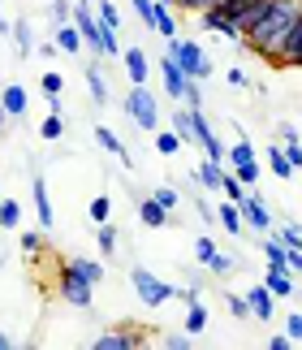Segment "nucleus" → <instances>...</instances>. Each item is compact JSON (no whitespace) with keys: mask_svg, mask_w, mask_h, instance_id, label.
I'll use <instances>...</instances> for the list:
<instances>
[{"mask_svg":"<svg viewBox=\"0 0 302 350\" xmlns=\"http://www.w3.org/2000/svg\"><path fill=\"white\" fill-rule=\"evenodd\" d=\"M298 13H302V0H277V5L246 31V48L281 70V48H285V39H290V31H294Z\"/></svg>","mask_w":302,"mask_h":350,"instance_id":"f257e3e1","label":"nucleus"},{"mask_svg":"<svg viewBox=\"0 0 302 350\" xmlns=\"http://www.w3.org/2000/svg\"><path fill=\"white\" fill-rule=\"evenodd\" d=\"M164 44H169V57L182 65L190 78H199V83L212 78V61H208V52H203L195 39H164Z\"/></svg>","mask_w":302,"mask_h":350,"instance_id":"f03ea898","label":"nucleus"},{"mask_svg":"<svg viewBox=\"0 0 302 350\" xmlns=\"http://www.w3.org/2000/svg\"><path fill=\"white\" fill-rule=\"evenodd\" d=\"M130 286H134V294L143 299V307H164L177 294V286H169V281H160L151 268H143V264H134L130 268Z\"/></svg>","mask_w":302,"mask_h":350,"instance_id":"7ed1b4c3","label":"nucleus"},{"mask_svg":"<svg viewBox=\"0 0 302 350\" xmlns=\"http://www.w3.org/2000/svg\"><path fill=\"white\" fill-rule=\"evenodd\" d=\"M126 113L134 117V126H143L147 134H156V130H160V104H156V96L147 91V83H130Z\"/></svg>","mask_w":302,"mask_h":350,"instance_id":"20e7f679","label":"nucleus"},{"mask_svg":"<svg viewBox=\"0 0 302 350\" xmlns=\"http://www.w3.org/2000/svg\"><path fill=\"white\" fill-rule=\"evenodd\" d=\"M199 22H203V31H216L221 39H229V44L246 48V26H242V18H238V13H229L225 5H212V9H203V13H199Z\"/></svg>","mask_w":302,"mask_h":350,"instance_id":"39448f33","label":"nucleus"},{"mask_svg":"<svg viewBox=\"0 0 302 350\" xmlns=\"http://www.w3.org/2000/svg\"><path fill=\"white\" fill-rule=\"evenodd\" d=\"M57 290H61V299L70 303V307H91V299H95V286L78 273L74 264H65L61 273H57Z\"/></svg>","mask_w":302,"mask_h":350,"instance_id":"423d86ee","label":"nucleus"},{"mask_svg":"<svg viewBox=\"0 0 302 350\" xmlns=\"http://www.w3.org/2000/svg\"><path fill=\"white\" fill-rule=\"evenodd\" d=\"M229 165H233V173H238V182L242 186H255L259 182V173H264V169H259V160H255V152H251V143H233L229 147Z\"/></svg>","mask_w":302,"mask_h":350,"instance_id":"0eeeda50","label":"nucleus"},{"mask_svg":"<svg viewBox=\"0 0 302 350\" xmlns=\"http://www.w3.org/2000/svg\"><path fill=\"white\" fill-rule=\"evenodd\" d=\"M160 78H164V96H169L173 104H182L186 100V87H190V74L169 57V52H164V61H160Z\"/></svg>","mask_w":302,"mask_h":350,"instance_id":"6e6552de","label":"nucleus"},{"mask_svg":"<svg viewBox=\"0 0 302 350\" xmlns=\"http://www.w3.org/2000/svg\"><path fill=\"white\" fill-rule=\"evenodd\" d=\"M238 208H242V221L251 225V230H259V234H268V230H272V212H268V199H264V195H255V191H251Z\"/></svg>","mask_w":302,"mask_h":350,"instance_id":"1a4fd4ad","label":"nucleus"},{"mask_svg":"<svg viewBox=\"0 0 302 350\" xmlns=\"http://www.w3.org/2000/svg\"><path fill=\"white\" fill-rule=\"evenodd\" d=\"M139 346H143V338L130 333V329H108L91 342V350H139Z\"/></svg>","mask_w":302,"mask_h":350,"instance_id":"9d476101","label":"nucleus"},{"mask_svg":"<svg viewBox=\"0 0 302 350\" xmlns=\"http://www.w3.org/2000/svg\"><path fill=\"white\" fill-rule=\"evenodd\" d=\"M31 204H35V212H39V230L48 234L57 217H52V195H48V182H44V178H35V182H31Z\"/></svg>","mask_w":302,"mask_h":350,"instance_id":"9b49d317","label":"nucleus"},{"mask_svg":"<svg viewBox=\"0 0 302 350\" xmlns=\"http://www.w3.org/2000/svg\"><path fill=\"white\" fill-rule=\"evenodd\" d=\"M281 70H302V13H298L294 31H290V39H285V48H281Z\"/></svg>","mask_w":302,"mask_h":350,"instance_id":"f8f14e48","label":"nucleus"},{"mask_svg":"<svg viewBox=\"0 0 302 350\" xmlns=\"http://www.w3.org/2000/svg\"><path fill=\"white\" fill-rule=\"evenodd\" d=\"M246 303H251L255 320H272V316H277V294H272L268 286H255L251 294H246Z\"/></svg>","mask_w":302,"mask_h":350,"instance_id":"ddd939ff","label":"nucleus"},{"mask_svg":"<svg viewBox=\"0 0 302 350\" xmlns=\"http://www.w3.org/2000/svg\"><path fill=\"white\" fill-rule=\"evenodd\" d=\"M264 286L277 294V299H294V277H290V268H281V264H268Z\"/></svg>","mask_w":302,"mask_h":350,"instance_id":"4468645a","label":"nucleus"},{"mask_svg":"<svg viewBox=\"0 0 302 350\" xmlns=\"http://www.w3.org/2000/svg\"><path fill=\"white\" fill-rule=\"evenodd\" d=\"M95 143H100V147H104V152H108V156H117V160H121V165H134V156H130V147H126V143H121V139H117V130H108V126H95Z\"/></svg>","mask_w":302,"mask_h":350,"instance_id":"2eb2a0df","label":"nucleus"},{"mask_svg":"<svg viewBox=\"0 0 302 350\" xmlns=\"http://www.w3.org/2000/svg\"><path fill=\"white\" fill-rule=\"evenodd\" d=\"M169 217H173V212H169V208H160V199H156V195H147L143 204H139V221L147 225V230H164V225H169Z\"/></svg>","mask_w":302,"mask_h":350,"instance_id":"dca6fc26","label":"nucleus"},{"mask_svg":"<svg viewBox=\"0 0 302 350\" xmlns=\"http://www.w3.org/2000/svg\"><path fill=\"white\" fill-rule=\"evenodd\" d=\"M195 178L203 191H221V182H225V165L221 160H212V156H203V165L195 169Z\"/></svg>","mask_w":302,"mask_h":350,"instance_id":"f3484780","label":"nucleus"},{"mask_svg":"<svg viewBox=\"0 0 302 350\" xmlns=\"http://www.w3.org/2000/svg\"><path fill=\"white\" fill-rule=\"evenodd\" d=\"M121 65H126L130 83H147V74H151V61L143 57V48H126V57H121Z\"/></svg>","mask_w":302,"mask_h":350,"instance_id":"a211bd4d","label":"nucleus"},{"mask_svg":"<svg viewBox=\"0 0 302 350\" xmlns=\"http://www.w3.org/2000/svg\"><path fill=\"white\" fill-rule=\"evenodd\" d=\"M216 221H221V225H225V230H229L233 238H238V234H242V225H246V221H242V208L233 204V199H225V204H216Z\"/></svg>","mask_w":302,"mask_h":350,"instance_id":"6ab92c4d","label":"nucleus"},{"mask_svg":"<svg viewBox=\"0 0 302 350\" xmlns=\"http://www.w3.org/2000/svg\"><path fill=\"white\" fill-rule=\"evenodd\" d=\"M268 169L277 173L281 182H285V178H294V173H298V169H294V160H290V152H285L281 143H277V147H268Z\"/></svg>","mask_w":302,"mask_h":350,"instance_id":"aec40b11","label":"nucleus"},{"mask_svg":"<svg viewBox=\"0 0 302 350\" xmlns=\"http://www.w3.org/2000/svg\"><path fill=\"white\" fill-rule=\"evenodd\" d=\"M208 325H212V312H208V307H203L199 299H190V312H186V333H195V338H199V333L208 329Z\"/></svg>","mask_w":302,"mask_h":350,"instance_id":"412c9836","label":"nucleus"},{"mask_svg":"<svg viewBox=\"0 0 302 350\" xmlns=\"http://www.w3.org/2000/svg\"><path fill=\"white\" fill-rule=\"evenodd\" d=\"M82 44H87V39H82V31H78L74 22L57 26V48H61V52H74V57H78V48H82Z\"/></svg>","mask_w":302,"mask_h":350,"instance_id":"4be33fe9","label":"nucleus"},{"mask_svg":"<svg viewBox=\"0 0 302 350\" xmlns=\"http://www.w3.org/2000/svg\"><path fill=\"white\" fill-rule=\"evenodd\" d=\"M0 100H5V113H9V117H22V113H26V87L9 83L5 91H0Z\"/></svg>","mask_w":302,"mask_h":350,"instance_id":"5701e85b","label":"nucleus"},{"mask_svg":"<svg viewBox=\"0 0 302 350\" xmlns=\"http://www.w3.org/2000/svg\"><path fill=\"white\" fill-rule=\"evenodd\" d=\"M173 130L182 134L186 143H195V109H190V104H182V109H173Z\"/></svg>","mask_w":302,"mask_h":350,"instance_id":"b1692460","label":"nucleus"},{"mask_svg":"<svg viewBox=\"0 0 302 350\" xmlns=\"http://www.w3.org/2000/svg\"><path fill=\"white\" fill-rule=\"evenodd\" d=\"M156 35H160V39H177V18H173V5H156Z\"/></svg>","mask_w":302,"mask_h":350,"instance_id":"393cba45","label":"nucleus"},{"mask_svg":"<svg viewBox=\"0 0 302 350\" xmlns=\"http://www.w3.org/2000/svg\"><path fill=\"white\" fill-rule=\"evenodd\" d=\"M13 48H18L22 52V57H31V52H35V35H31V22H13Z\"/></svg>","mask_w":302,"mask_h":350,"instance_id":"a878e982","label":"nucleus"},{"mask_svg":"<svg viewBox=\"0 0 302 350\" xmlns=\"http://www.w3.org/2000/svg\"><path fill=\"white\" fill-rule=\"evenodd\" d=\"M61 134H65V117L61 113H48L44 121H39V139H44V143H57Z\"/></svg>","mask_w":302,"mask_h":350,"instance_id":"bb28decb","label":"nucleus"},{"mask_svg":"<svg viewBox=\"0 0 302 350\" xmlns=\"http://www.w3.org/2000/svg\"><path fill=\"white\" fill-rule=\"evenodd\" d=\"M182 134H177V130H156V152L160 156H177V152H182Z\"/></svg>","mask_w":302,"mask_h":350,"instance_id":"cd10ccee","label":"nucleus"},{"mask_svg":"<svg viewBox=\"0 0 302 350\" xmlns=\"http://www.w3.org/2000/svg\"><path fill=\"white\" fill-rule=\"evenodd\" d=\"M70 264H74L78 273H82V277L91 281V286H100V281H104V264H100V260H87V255H74Z\"/></svg>","mask_w":302,"mask_h":350,"instance_id":"c85d7f7f","label":"nucleus"},{"mask_svg":"<svg viewBox=\"0 0 302 350\" xmlns=\"http://www.w3.org/2000/svg\"><path fill=\"white\" fill-rule=\"evenodd\" d=\"M117 238H121L117 225H113V221H100V230H95V247H100L104 255H113V251H117Z\"/></svg>","mask_w":302,"mask_h":350,"instance_id":"c756f323","label":"nucleus"},{"mask_svg":"<svg viewBox=\"0 0 302 350\" xmlns=\"http://www.w3.org/2000/svg\"><path fill=\"white\" fill-rule=\"evenodd\" d=\"M87 87H91V100L95 104H108V83H104L100 65H87Z\"/></svg>","mask_w":302,"mask_h":350,"instance_id":"7c9ffc66","label":"nucleus"},{"mask_svg":"<svg viewBox=\"0 0 302 350\" xmlns=\"http://www.w3.org/2000/svg\"><path fill=\"white\" fill-rule=\"evenodd\" d=\"M22 221V204L18 199H0V230H18Z\"/></svg>","mask_w":302,"mask_h":350,"instance_id":"2f4dec72","label":"nucleus"},{"mask_svg":"<svg viewBox=\"0 0 302 350\" xmlns=\"http://www.w3.org/2000/svg\"><path fill=\"white\" fill-rule=\"evenodd\" d=\"M264 255H268V264H281V268H290V247L277 238H264Z\"/></svg>","mask_w":302,"mask_h":350,"instance_id":"473e14b6","label":"nucleus"},{"mask_svg":"<svg viewBox=\"0 0 302 350\" xmlns=\"http://www.w3.org/2000/svg\"><path fill=\"white\" fill-rule=\"evenodd\" d=\"M95 13H100V22L108 26V31H121V13L113 0H95Z\"/></svg>","mask_w":302,"mask_h":350,"instance_id":"72a5a7b5","label":"nucleus"},{"mask_svg":"<svg viewBox=\"0 0 302 350\" xmlns=\"http://www.w3.org/2000/svg\"><path fill=\"white\" fill-rule=\"evenodd\" d=\"M87 212H91V221L100 225V221H108V217H113V199H108V195H95L91 204H87Z\"/></svg>","mask_w":302,"mask_h":350,"instance_id":"f704fd0d","label":"nucleus"},{"mask_svg":"<svg viewBox=\"0 0 302 350\" xmlns=\"http://www.w3.org/2000/svg\"><path fill=\"white\" fill-rule=\"evenodd\" d=\"M48 18H52V26L74 22V5H70V0H52V5H48Z\"/></svg>","mask_w":302,"mask_h":350,"instance_id":"c9c22d12","label":"nucleus"},{"mask_svg":"<svg viewBox=\"0 0 302 350\" xmlns=\"http://www.w3.org/2000/svg\"><path fill=\"white\" fill-rule=\"evenodd\" d=\"M134 13H139V22L147 26V31H156V0H130Z\"/></svg>","mask_w":302,"mask_h":350,"instance_id":"e433bc0d","label":"nucleus"},{"mask_svg":"<svg viewBox=\"0 0 302 350\" xmlns=\"http://www.w3.org/2000/svg\"><path fill=\"white\" fill-rule=\"evenodd\" d=\"M225 307H229L233 320H251V303H246L242 294H225Z\"/></svg>","mask_w":302,"mask_h":350,"instance_id":"4c0bfd02","label":"nucleus"},{"mask_svg":"<svg viewBox=\"0 0 302 350\" xmlns=\"http://www.w3.org/2000/svg\"><path fill=\"white\" fill-rule=\"evenodd\" d=\"M221 191H225V199H233V204H242V199H246V186L238 182V173H225Z\"/></svg>","mask_w":302,"mask_h":350,"instance_id":"58836bf2","label":"nucleus"},{"mask_svg":"<svg viewBox=\"0 0 302 350\" xmlns=\"http://www.w3.org/2000/svg\"><path fill=\"white\" fill-rule=\"evenodd\" d=\"M208 139H216V130H212V121L203 117V109H195V143L203 147V143H208Z\"/></svg>","mask_w":302,"mask_h":350,"instance_id":"ea45409f","label":"nucleus"},{"mask_svg":"<svg viewBox=\"0 0 302 350\" xmlns=\"http://www.w3.org/2000/svg\"><path fill=\"white\" fill-rule=\"evenodd\" d=\"M18 247H22V255H39L44 238H39V230H26V234H18Z\"/></svg>","mask_w":302,"mask_h":350,"instance_id":"a19ab883","label":"nucleus"},{"mask_svg":"<svg viewBox=\"0 0 302 350\" xmlns=\"http://www.w3.org/2000/svg\"><path fill=\"white\" fill-rule=\"evenodd\" d=\"M160 199V208H169V212H177V204H182V195H177V186H156V191H151Z\"/></svg>","mask_w":302,"mask_h":350,"instance_id":"79ce46f5","label":"nucleus"},{"mask_svg":"<svg viewBox=\"0 0 302 350\" xmlns=\"http://www.w3.org/2000/svg\"><path fill=\"white\" fill-rule=\"evenodd\" d=\"M208 273H212V277H229V273H233V260H229L225 251H216L212 260H208Z\"/></svg>","mask_w":302,"mask_h":350,"instance_id":"37998d69","label":"nucleus"},{"mask_svg":"<svg viewBox=\"0 0 302 350\" xmlns=\"http://www.w3.org/2000/svg\"><path fill=\"white\" fill-rule=\"evenodd\" d=\"M281 242H285L290 251H302V230H298L294 221H285V225H281Z\"/></svg>","mask_w":302,"mask_h":350,"instance_id":"c03bdc74","label":"nucleus"},{"mask_svg":"<svg viewBox=\"0 0 302 350\" xmlns=\"http://www.w3.org/2000/svg\"><path fill=\"white\" fill-rule=\"evenodd\" d=\"M216 251H221V247H216V242L212 238H195V260L203 264V268H208V260H212V255Z\"/></svg>","mask_w":302,"mask_h":350,"instance_id":"a18cd8bd","label":"nucleus"},{"mask_svg":"<svg viewBox=\"0 0 302 350\" xmlns=\"http://www.w3.org/2000/svg\"><path fill=\"white\" fill-rule=\"evenodd\" d=\"M39 83H44V91H48V96H61V91H65V78H61L57 70H48L44 78H39Z\"/></svg>","mask_w":302,"mask_h":350,"instance_id":"49530a36","label":"nucleus"},{"mask_svg":"<svg viewBox=\"0 0 302 350\" xmlns=\"http://www.w3.org/2000/svg\"><path fill=\"white\" fill-rule=\"evenodd\" d=\"M182 104H190V109H203V83L199 78H190V87H186V100Z\"/></svg>","mask_w":302,"mask_h":350,"instance_id":"de8ad7c7","label":"nucleus"},{"mask_svg":"<svg viewBox=\"0 0 302 350\" xmlns=\"http://www.w3.org/2000/svg\"><path fill=\"white\" fill-rule=\"evenodd\" d=\"M212 5H221V0H173V9H186V13H203Z\"/></svg>","mask_w":302,"mask_h":350,"instance_id":"09e8293b","label":"nucleus"},{"mask_svg":"<svg viewBox=\"0 0 302 350\" xmlns=\"http://www.w3.org/2000/svg\"><path fill=\"white\" fill-rule=\"evenodd\" d=\"M285 333H290L294 342H302V312H290V316H285Z\"/></svg>","mask_w":302,"mask_h":350,"instance_id":"8fccbe9b","label":"nucleus"},{"mask_svg":"<svg viewBox=\"0 0 302 350\" xmlns=\"http://www.w3.org/2000/svg\"><path fill=\"white\" fill-rule=\"evenodd\" d=\"M290 346H298V342H294V338H290L285 329L277 333V338H268V350H290Z\"/></svg>","mask_w":302,"mask_h":350,"instance_id":"3c124183","label":"nucleus"},{"mask_svg":"<svg viewBox=\"0 0 302 350\" xmlns=\"http://www.w3.org/2000/svg\"><path fill=\"white\" fill-rule=\"evenodd\" d=\"M195 212H199V217H203V221H208V225L216 221V208L208 204V199H195Z\"/></svg>","mask_w":302,"mask_h":350,"instance_id":"603ef678","label":"nucleus"},{"mask_svg":"<svg viewBox=\"0 0 302 350\" xmlns=\"http://www.w3.org/2000/svg\"><path fill=\"white\" fill-rule=\"evenodd\" d=\"M164 346H173V350H190V346H195V333H182V338H169Z\"/></svg>","mask_w":302,"mask_h":350,"instance_id":"864d4df0","label":"nucleus"},{"mask_svg":"<svg viewBox=\"0 0 302 350\" xmlns=\"http://www.w3.org/2000/svg\"><path fill=\"white\" fill-rule=\"evenodd\" d=\"M221 5H225L229 13H238V18H242V13H246V9L255 5V0H221Z\"/></svg>","mask_w":302,"mask_h":350,"instance_id":"5fc2aeb1","label":"nucleus"},{"mask_svg":"<svg viewBox=\"0 0 302 350\" xmlns=\"http://www.w3.org/2000/svg\"><path fill=\"white\" fill-rule=\"evenodd\" d=\"M229 87H251V78H246V70H238V65H233V70H229Z\"/></svg>","mask_w":302,"mask_h":350,"instance_id":"6e6d98bb","label":"nucleus"},{"mask_svg":"<svg viewBox=\"0 0 302 350\" xmlns=\"http://www.w3.org/2000/svg\"><path fill=\"white\" fill-rule=\"evenodd\" d=\"M285 152H290V160H294V169H302V143L294 139V143H285Z\"/></svg>","mask_w":302,"mask_h":350,"instance_id":"4d7b16f0","label":"nucleus"},{"mask_svg":"<svg viewBox=\"0 0 302 350\" xmlns=\"http://www.w3.org/2000/svg\"><path fill=\"white\" fill-rule=\"evenodd\" d=\"M277 134H281V143H294V139H298V130L290 126V121H281V126H277Z\"/></svg>","mask_w":302,"mask_h":350,"instance_id":"13d9d810","label":"nucleus"},{"mask_svg":"<svg viewBox=\"0 0 302 350\" xmlns=\"http://www.w3.org/2000/svg\"><path fill=\"white\" fill-rule=\"evenodd\" d=\"M0 35H5V39H9V35H13V22H9V18H5V9H0Z\"/></svg>","mask_w":302,"mask_h":350,"instance_id":"bf43d9fd","label":"nucleus"},{"mask_svg":"<svg viewBox=\"0 0 302 350\" xmlns=\"http://www.w3.org/2000/svg\"><path fill=\"white\" fill-rule=\"evenodd\" d=\"M13 346V338H9V333H0V350H9Z\"/></svg>","mask_w":302,"mask_h":350,"instance_id":"052dcab7","label":"nucleus"},{"mask_svg":"<svg viewBox=\"0 0 302 350\" xmlns=\"http://www.w3.org/2000/svg\"><path fill=\"white\" fill-rule=\"evenodd\" d=\"M5 117H9V113H5V100H0V126H5Z\"/></svg>","mask_w":302,"mask_h":350,"instance_id":"680f3d73","label":"nucleus"},{"mask_svg":"<svg viewBox=\"0 0 302 350\" xmlns=\"http://www.w3.org/2000/svg\"><path fill=\"white\" fill-rule=\"evenodd\" d=\"M87 5H95V0H87Z\"/></svg>","mask_w":302,"mask_h":350,"instance_id":"e2e57ef3","label":"nucleus"},{"mask_svg":"<svg viewBox=\"0 0 302 350\" xmlns=\"http://www.w3.org/2000/svg\"><path fill=\"white\" fill-rule=\"evenodd\" d=\"M0 199H5V195H0Z\"/></svg>","mask_w":302,"mask_h":350,"instance_id":"0e129e2a","label":"nucleus"},{"mask_svg":"<svg viewBox=\"0 0 302 350\" xmlns=\"http://www.w3.org/2000/svg\"><path fill=\"white\" fill-rule=\"evenodd\" d=\"M298 173H302V169H298Z\"/></svg>","mask_w":302,"mask_h":350,"instance_id":"69168bd1","label":"nucleus"}]
</instances>
